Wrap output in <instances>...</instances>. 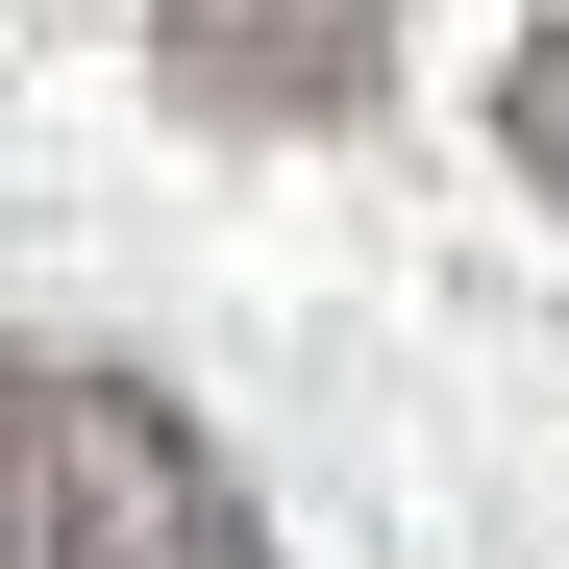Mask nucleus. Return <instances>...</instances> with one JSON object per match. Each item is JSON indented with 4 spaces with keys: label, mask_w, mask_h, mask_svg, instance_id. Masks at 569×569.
I'll list each match as a JSON object with an SVG mask.
<instances>
[{
    "label": "nucleus",
    "mask_w": 569,
    "mask_h": 569,
    "mask_svg": "<svg viewBox=\"0 0 569 569\" xmlns=\"http://www.w3.org/2000/svg\"><path fill=\"white\" fill-rule=\"evenodd\" d=\"M0 569H272V520L223 496V446L149 371L0 347Z\"/></svg>",
    "instance_id": "nucleus-1"
},
{
    "label": "nucleus",
    "mask_w": 569,
    "mask_h": 569,
    "mask_svg": "<svg viewBox=\"0 0 569 569\" xmlns=\"http://www.w3.org/2000/svg\"><path fill=\"white\" fill-rule=\"evenodd\" d=\"M397 26H421V0H149V74H173V124L322 149V124L397 100Z\"/></svg>",
    "instance_id": "nucleus-2"
},
{
    "label": "nucleus",
    "mask_w": 569,
    "mask_h": 569,
    "mask_svg": "<svg viewBox=\"0 0 569 569\" xmlns=\"http://www.w3.org/2000/svg\"><path fill=\"white\" fill-rule=\"evenodd\" d=\"M496 149H520V173H545V199H569V0H545V26L496 50Z\"/></svg>",
    "instance_id": "nucleus-3"
}]
</instances>
